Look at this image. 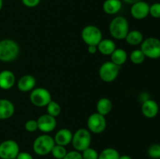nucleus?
Returning <instances> with one entry per match:
<instances>
[{
    "label": "nucleus",
    "mask_w": 160,
    "mask_h": 159,
    "mask_svg": "<svg viewBox=\"0 0 160 159\" xmlns=\"http://www.w3.org/2000/svg\"><path fill=\"white\" fill-rule=\"evenodd\" d=\"M20 54V46L11 39L0 41V61L5 62H12Z\"/></svg>",
    "instance_id": "f257e3e1"
},
{
    "label": "nucleus",
    "mask_w": 160,
    "mask_h": 159,
    "mask_svg": "<svg viewBox=\"0 0 160 159\" xmlns=\"http://www.w3.org/2000/svg\"><path fill=\"white\" fill-rule=\"evenodd\" d=\"M109 33L113 38L117 40L125 39L129 32V23L124 17L118 16L111 20L109 26Z\"/></svg>",
    "instance_id": "f03ea898"
},
{
    "label": "nucleus",
    "mask_w": 160,
    "mask_h": 159,
    "mask_svg": "<svg viewBox=\"0 0 160 159\" xmlns=\"http://www.w3.org/2000/svg\"><path fill=\"white\" fill-rule=\"evenodd\" d=\"M54 138L48 134H42L38 136L33 143V151L39 156H45L50 154L54 147Z\"/></svg>",
    "instance_id": "7ed1b4c3"
},
{
    "label": "nucleus",
    "mask_w": 160,
    "mask_h": 159,
    "mask_svg": "<svg viewBox=\"0 0 160 159\" xmlns=\"http://www.w3.org/2000/svg\"><path fill=\"white\" fill-rule=\"evenodd\" d=\"M92 143V135L91 132L85 128L78 129L73 134L71 143L75 151L82 152L87 148L90 147Z\"/></svg>",
    "instance_id": "20e7f679"
},
{
    "label": "nucleus",
    "mask_w": 160,
    "mask_h": 159,
    "mask_svg": "<svg viewBox=\"0 0 160 159\" xmlns=\"http://www.w3.org/2000/svg\"><path fill=\"white\" fill-rule=\"evenodd\" d=\"M141 50L145 57L151 59L160 58V40L154 37H149L143 40L141 44Z\"/></svg>",
    "instance_id": "39448f33"
},
{
    "label": "nucleus",
    "mask_w": 160,
    "mask_h": 159,
    "mask_svg": "<svg viewBox=\"0 0 160 159\" xmlns=\"http://www.w3.org/2000/svg\"><path fill=\"white\" fill-rule=\"evenodd\" d=\"M81 38L88 46H97L102 39V34L98 26L95 25H88L84 26L81 31Z\"/></svg>",
    "instance_id": "423d86ee"
},
{
    "label": "nucleus",
    "mask_w": 160,
    "mask_h": 159,
    "mask_svg": "<svg viewBox=\"0 0 160 159\" xmlns=\"http://www.w3.org/2000/svg\"><path fill=\"white\" fill-rule=\"evenodd\" d=\"M30 101L36 107H46L52 101V95L49 90L44 87H36L31 91Z\"/></svg>",
    "instance_id": "0eeeda50"
},
{
    "label": "nucleus",
    "mask_w": 160,
    "mask_h": 159,
    "mask_svg": "<svg viewBox=\"0 0 160 159\" xmlns=\"http://www.w3.org/2000/svg\"><path fill=\"white\" fill-rule=\"evenodd\" d=\"M120 70V66L109 61L102 64L98 70V74L102 80L106 83H111L117 79Z\"/></svg>",
    "instance_id": "6e6552de"
},
{
    "label": "nucleus",
    "mask_w": 160,
    "mask_h": 159,
    "mask_svg": "<svg viewBox=\"0 0 160 159\" xmlns=\"http://www.w3.org/2000/svg\"><path fill=\"white\" fill-rule=\"evenodd\" d=\"M20 153V147L13 140H6L0 143V158L16 159Z\"/></svg>",
    "instance_id": "1a4fd4ad"
},
{
    "label": "nucleus",
    "mask_w": 160,
    "mask_h": 159,
    "mask_svg": "<svg viewBox=\"0 0 160 159\" xmlns=\"http://www.w3.org/2000/svg\"><path fill=\"white\" fill-rule=\"evenodd\" d=\"M88 129L91 132L99 134L105 131L106 128V119L104 115L95 112L89 115L87 121Z\"/></svg>",
    "instance_id": "9d476101"
},
{
    "label": "nucleus",
    "mask_w": 160,
    "mask_h": 159,
    "mask_svg": "<svg viewBox=\"0 0 160 159\" xmlns=\"http://www.w3.org/2000/svg\"><path fill=\"white\" fill-rule=\"evenodd\" d=\"M37 123L39 130L45 133L52 132L57 125L56 118L47 113L40 115L37 119Z\"/></svg>",
    "instance_id": "9b49d317"
},
{
    "label": "nucleus",
    "mask_w": 160,
    "mask_h": 159,
    "mask_svg": "<svg viewBox=\"0 0 160 159\" xmlns=\"http://www.w3.org/2000/svg\"><path fill=\"white\" fill-rule=\"evenodd\" d=\"M150 6L148 2L141 0L131 5V14L136 20H143L149 15Z\"/></svg>",
    "instance_id": "f8f14e48"
},
{
    "label": "nucleus",
    "mask_w": 160,
    "mask_h": 159,
    "mask_svg": "<svg viewBox=\"0 0 160 159\" xmlns=\"http://www.w3.org/2000/svg\"><path fill=\"white\" fill-rule=\"evenodd\" d=\"M159 107L158 103L152 99H148L142 102V112L145 117L153 118L159 113Z\"/></svg>",
    "instance_id": "ddd939ff"
},
{
    "label": "nucleus",
    "mask_w": 160,
    "mask_h": 159,
    "mask_svg": "<svg viewBox=\"0 0 160 159\" xmlns=\"http://www.w3.org/2000/svg\"><path fill=\"white\" fill-rule=\"evenodd\" d=\"M16 77L10 70H2L0 72V88L2 90H9L14 86Z\"/></svg>",
    "instance_id": "4468645a"
},
{
    "label": "nucleus",
    "mask_w": 160,
    "mask_h": 159,
    "mask_svg": "<svg viewBox=\"0 0 160 159\" xmlns=\"http://www.w3.org/2000/svg\"><path fill=\"white\" fill-rule=\"evenodd\" d=\"M15 112L13 103L8 99H0V119L4 120L11 118Z\"/></svg>",
    "instance_id": "2eb2a0df"
},
{
    "label": "nucleus",
    "mask_w": 160,
    "mask_h": 159,
    "mask_svg": "<svg viewBox=\"0 0 160 159\" xmlns=\"http://www.w3.org/2000/svg\"><path fill=\"white\" fill-rule=\"evenodd\" d=\"M72 138H73V132L69 129L62 128L56 132L54 137L55 143L66 147L71 143Z\"/></svg>",
    "instance_id": "dca6fc26"
},
{
    "label": "nucleus",
    "mask_w": 160,
    "mask_h": 159,
    "mask_svg": "<svg viewBox=\"0 0 160 159\" xmlns=\"http://www.w3.org/2000/svg\"><path fill=\"white\" fill-rule=\"evenodd\" d=\"M36 79L31 75H24L21 76L17 82V87L22 92L31 91L36 85Z\"/></svg>",
    "instance_id": "f3484780"
},
{
    "label": "nucleus",
    "mask_w": 160,
    "mask_h": 159,
    "mask_svg": "<svg viewBox=\"0 0 160 159\" xmlns=\"http://www.w3.org/2000/svg\"><path fill=\"white\" fill-rule=\"evenodd\" d=\"M121 8V0H105L102 4L103 11L109 15H115L118 13Z\"/></svg>",
    "instance_id": "a211bd4d"
},
{
    "label": "nucleus",
    "mask_w": 160,
    "mask_h": 159,
    "mask_svg": "<svg viewBox=\"0 0 160 159\" xmlns=\"http://www.w3.org/2000/svg\"><path fill=\"white\" fill-rule=\"evenodd\" d=\"M97 48L101 54L104 55H110L117 48V45L111 39H102L101 41L97 45Z\"/></svg>",
    "instance_id": "6ab92c4d"
},
{
    "label": "nucleus",
    "mask_w": 160,
    "mask_h": 159,
    "mask_svg": "<svg viewBox=\"0 0 160 159\" xmlns=\"http://www.w3.org/2000/svg\"><path fill=\"white\" fill-rule=\"evenodd\" d=\"M112 103L111 100L107 98H102L96 104V112L106 116L112 111Z\"/></svg>",
    "instance_id": "aec40b11"
},
{
    "label": "nucleus",
    "mask_w": 160,
    "mask_h": 159,
    "mask_svg": "<svg viewBox=\"0 0 160 159\" xmlns=\"http://www.w3.org/2000/svg\"><path fill=\"white\" fill-rule=\"evenodd\" d=\"M110 56L111 62L119 66L123 65L128 60V53L122 48H116L113 52L110 55Z\"/></svg>",
    "instance_id": "412c9836"
},
{
    "label": "nucleus",
    "mask_w": 160,
    "mask_h": 159,
    "mask_svg": "<svg viewBox=\"0 0 160 159\" xmlns=\"http://www.w3.org/2000/svg\"><path fill=\"white\" fill-rule=\"evenodd\" d=\"M125 40L128 44L135 46V45L142 44L144 40V36L143 34L138 30H132V31H129L125 37Z\"/></svg>",
    "instance_id": "4be33fe9"
},
{
    "label": "nucleus",
    "mask_w": 160,
    "mask_h": 159,
    "mask_svg": "<svg viewBox=\"0 0 160 159\" xmlns=\"http://www.w3.org/2000/svg\"><path fill=\"white\" fill-rule=\"evenodd\" d=\"M120 154L115 148L107 147L98 154V159H119Z\"/></svg>",
    "instance_id": "5701e85b"
},
{
    "label": "nucleus",
    "mask_w": 160,
    "mask_h": 159,
    "mask_svg": "<svg viewBox=\"0 0 160 159\" xmlns=\"http://www.w3.org/2000/svg\"><path fill=\"white\" fill-rule=\"evenodd\" d=\"M47 114L53 117L59 116V114L61 113V107L56 101H51L46 105Z\"/></svg>",
    "instance_id": "b1692460"
},
{
    "label": "nucleus",
    "mask_w": 160,
    "mask_h": 159,
    "mask_svg": "<svg viewBox=\"0 0 160 159\" xmlns=\"http://www.w3.org/2000/svg\"><path fill=\"white\" fill-rule=\"evenodd\" d=\"M145 58L146 57L141 49L134 50L133 51H131V55H130V59H131V62L136 64V65L142 64L145 61Z\"/></svg>",
    "instance_id": "393cba45"
},
{
    "label": "nucleus",
    "mask_w": 160,
    "mask_h": 159,
    "mask_svg": "<svg viewBox=\"0 0 160 159\" xmlns=\"http://www.w3.org/2000/svg\"><path fill=\"white\" fill-rule=\"evenodd\" d=\"M67 151L65 147L61 145L55 144L51 151L52 155L56 159H62L67 154Z\"/></svg>",
    "instance_id": "a878e982"
},
{
    "label": "nucleus",
    "mask_w": 160,
    "mask_h": 159,
    "mask_svg": "<svg viewBox=\"0 0 160 159\" xmlns=\"http://www.w3.org/2000/svg\"><path fill=\"white\" fill-rule=\"evenodd\" d=\"M148 155L152 159H160V144L152 143L148 148Z\"/></svg>",
    "instance_id": "bb28decb"
},
{
    "label": "nucleus",
    "mask_w": 160,
    "mask_h": 159,
    "mask_svg": "<svg viewBox=\"0 0 160 159\" xmlns=\"http://www.w3.org/2000/svg\"><path fill=\"white\" fill-rule=\"evenodd\" d=\"M83 159H98V153L97 152L96 150L94 148L90 147L87 148L84 151L81 152Z\"/></svg>",
    "instance_id": "cd10ccee"
},
{
    "label": "nucleus",
    "mask_w": 160,
    "mask_h": 159,
    "mask_svg": "<svg viewBox=\"0 0 160 159\" xmlns=\"http://www.w3.org/2000/svg\"><path fill=\"white\" fill-rule=\"evenodd\" d=\"M149 15L153 18H160V2H155L149 7Z\"/></svg>",
    "instance_id": "c85d7f7f"
},
{
    "label": "nucleus",
    "mask_w": 160,
    "mask_h": 159,
    "mask_svg": "<svg viewBox=\"0 0 160 159\" xmlns=\"http://www.w3.org/2000/svg\"><path fill=\"white\" fill-rule=\"evenodd\" d=\"M25 129L29 132H34L36 130L38 129V123L37 120L34 119H29L25 123L24 125Z\"/></svg>",
    "instance_id": "c756f323"
},
{
    "label": "nucleus",
    "mask_w": 160,
    "mask_h": 159,
    "mask_svg": "<svg viewBox=\"0 0 160 159\" xmlns=\"http://www.w3.org/2000/svg\"><path fill=\"white\" fill-rule=\"evenodd\" d=\"M62 159H83L81 152L78 151H71L67 153L65 157Z\"/></svg>",
    "instance_id": "7c9ffc66"
},
{
    "label": "nucleus",
    "mask_w": 160,
    "mask_h": 159,
    "mask_svg": "<svg viewBox=\"0 0 160 159\" xmlns=\"http://www.w3.org/2000/svg\"><path fill=\"white\" fill-rule=\"evenodd\" d=\"M23 6L28 8H34L38 6L41 2V0H21Z\"/></svg>",
    "instance_id": "2f4dec72"
},
{
    "label": "nucleus",
    "mask_w": 160,
    "mask_h": 159,
    "mask_svg": "<svg viewBox=\"0 0 160 159\" xmlns=\"http://www.w3.org/2000/svg\"><path fill=\"white\" fill-rule=\"evenodd\" d=\"M16 159H34V158H33L32 155H31L30 153L23 151V152L19 153Z\"/></svg>",
    "instance_id": "473e14b6"
},
{
    "label": "nucleus",
    "mask_w": 160,
    "mask_h": 159,
    "mask_svg": "<svg viewBox=\"0 0 160 159\" xmlns=\"http://www.w3.org/2000/svg\"><path fill=\"white\" fill-rule=\"evenodd\" d=\"M88 51L90 54L94 55L98 51V48L97 46H94V45H90V46H88Z\"/></svg>",
    "instance_id": "72a5a7b5"
},
{
    "label": "nucleus",
    "mask_w": 160,
    "mask_h": 159,
    "mask_svg": "<svg viewBox=\"0 0 160 159\" xmlns=\"http://www.w3.org/2000/svg\"><path fill=\"white\" fill-rule=\"evenodd\" d=\"M123 2H124L125 3H128V4H134V3L137 2H139L141 1V0H123Z\"/></svg>",
    "instance_id": "f704fd0d"
},
{
    "label": "nucleus",
    "mask_w": 160,
    "mask_h": 159,
    "mask_svg": "<svg viewBox=\"0 0 160 159\" xmlns=\"http://www.w3.org/2000/svg\"><path fill=\"white\" fill-rule=\"evenodd\" d=\"M119 159H133L131 156L127 155V154H124V155H120V157Z\"/></svg>",
    "instance_id": "c9c22d12"
},
{
    "label": "nucleus",
    "mask_w": 160,
    "mask_h": 159,
    "mask_svg": "<svg viewBox=\"0 0 160 159\" xmlns=\"http://www.w3.org/2000/svg\"><path fill=\"white\" fill-rule=\"evenodd\" d=\"M3 6V0H0V11H1L2 8Z\"/></svg>",
    "instance_id": "e433bc0d"
}]
</instances>
